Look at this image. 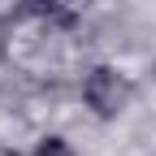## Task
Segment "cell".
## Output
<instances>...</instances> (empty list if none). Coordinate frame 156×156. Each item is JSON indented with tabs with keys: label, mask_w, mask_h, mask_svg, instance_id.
Listing matches in <instances>:
<instances>
[{
	"label": "cell",
	"mask_w": 156,
	"mask_h": 156,
	"mask_svg": "<svg viewBox=\"0 0 156 156\" xmlns=\"http://www.w3.org/2000/svg\"><path fill=\"white\" fill-rule=\"evenodd\" d=\"M130 95H134L130 78H126V74H117L113 65L91 69V74H87V83H83V100H87V108H95L100 117H117V113L130 104Z\"/></svg>",
	"instance_id": "obj_1"
},
{
	"label": "cell",
	"mask_w": 156,
	"mask_h": 156,
	"mask_svg": "<svg viewBox=\"0 0 156 156\" xmlns=\"http://www.w3.org/2000/svg\"><path fill=\"white\" fill-rule=\"evenodd\" d=\"M26 5V13H35V17H56V22H69V13L61 9V0H22Z\"/></svg>",
	"instance_id": "obj_2"
},
{
	"label": "cell",
	"mask_w": 156,
	"mask_h": 156,
	"mask_svg": "<svg viewBox=\"0 0 156 156\" xmlns=\"http://www.w3.org/2000/svg\"><path fill=\"white\" fill-rule=\"evenodd\" d=\"M35 156H74V147H69V143L61 139V134H48V139H39Z\"/></svg>",
	"instance_id": "obj_3"
}]
</instances>
